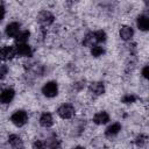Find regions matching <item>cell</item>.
Here are the masks:
<instances>
[{
  "label": "cell",
  "instance_id": "6da1fadb",
  "mask_svg": "<svg viewBox=\"0 0 149 149\" xmlns=\"http://www.w3.org/2000/svg\"><path fill=\"white\" fill-rule=\"evenodd\" d=\"M10 121L16 127H23L28 122V113L23 109H17L10 115Z\"/></svg>",
  "mask_w": 149,
  "mask_h": 149
},
{
  "label": "cell",
  "instance_id": "7a4b0ae2",
  "mask_svg": "<svg viewBox=\"0 0 149 149\" xmlns=\"http://www.w3.org/2000/svg\"><path fill=\"white\" fill-rule=\"evenodd\" d=\"M76 113V109L73 107V105L66 102V104H62L58 108H57V114L59 118L64 119V120H68V119H71L73 118Z\"/></svg>",
  "mask_w": 149,
  "mask_h": 149
},
{
  "label": "cell",
  "instance_id": "3957f363",
  "mask_svg": "<svg viewBox=\"0 0 149 149\" xmlns=\"http://www.w3.org/2000/svg\"><path fill=\"white\" fill-rule=\"evenodd\" d=\"M42 93L47 98H55L58 94V84L55 80H49L42 86Z\"/></svg>",
  "mask_w": 149,
  "mask_h": 149
},
{
  "label": "cell",
  "instance_id": "277c9868",
  "mask_svg": "<svg viewBox=\"0 0 149 149\" xmlns=\"http://www.w3.org/2000/svg\"><path fill=\"white\" fill-rule=\"evenodd\" d=\"M37 21H38V23H40L41 26L48 27V26H50V24L54 23L55 16H54V14H52L51 12H49V10H41V12L38 13V15H37Z\"/></svg>",
  "mask_w": 149,
  "mask_h": 149
},
{
  "label": "cell",
  "instance_id": "5b68a950",
  "mask_svg": "<svg viewBox=\"0 0 149 149\" xmlns=\"http://www.w3.org/2000/svg\"><path fill=\"white\" fill-rule=\"evenodd\" d=\"M15 54L19 55V56H21V57H31L33 56V49L27 43L16 44V47H15Z\"/></svg>",
  "mask_w": 149,
  "mask_h": 149
},
{
  "label": "cell",
  "instance_id": "8992f818",
  "mask_svg": "<svg viewBox=\"0 0 149 149\" xmlns=\"http://www.w3.org/2000/svg\"><path fill=\"white\" fill-rule=\"evenodd\" d=\"M15 97V91L12 87H7L0 92V104H9Z\"/></svg>",
  "mask_w": 149,
  "mask_h": 149
},
{
  "label": "cell",
  "instance_id": "52a82bcc",
  "mask_svg": "<svg viewBox=\"0 0 149 149\" xmlns=\"http://www.w3.org/2000/svg\"><path fill=\"white\" fill-rule=\"evenodd\" d=\"M15 48L12 45H5L0 48V59L2 61H8L12 59L15 56Z\"/></svg>",
  "mask_w": 149,
  "mask_h": 149
},
{
  "label": "cell",
  "instance_id": "ba28073f",
  "mask_svg": "<svg viewBox=\"0 0 149 149\" xmlns=\"http://www.w3.org/2000/svg\"><path fill=\"white\" fill-rule=\"evenodd\" d=\"M21 24L19 22H9L5 28V34L7 37H15L20 31Z\"/></svg>",
  "mask_w": 149,
  "mask_h": 149
},
{
  "label": "cell",
  "instance_id": "9c48e42d",
  "mask_svg": "<svg viewBox=\"0 0 149 149\" xmlns=\"http://www.w3.org/2000/svg\"><path fill=\"white\" fill-rule=\"evenodd\" d=\"M88 90L94 95H101L105 93V84L102 81H93L90 84Z\"/></svg>",
  "mask_w": 149,
  "mask_h": 149
},
{
  "label": "cell",
  "instance_id": "30bf717a",
  "mask_svg": "<svg viewBox=\"0 0 149 149\" xmlns=\"http://www.w3.org/2000/svg\"><path fill=\"white\" fill-rule=\"evenodd\" d=\"M121 123L120 122H113V123H111L107 128H106V130H105V135L107 136V137H114V136H116L120 132H121Z\"/></svg>",
  "mask_w": 149,
  "mask_h": 149
},
{
  "label": "cell",
  "instance_id": "8fae6325",
  "mask_svg": "<svg viewBox=\"0 0 149 149\" xmlns=\"http://www.w3.org/2000/svg\"><path fill=\"white\" fill-rule=\"evenodd\" d=\"M136 26L140 30L147 31L149 29V17L146 14H140L136 17Z\"/></svg>",
  "mask_w": 149,
  "mask_h": 149
},
{
  "label": "cell",
  "instance_id": "7c38bea8",
  "mask_svg": "<svg viewBox=\"0 0 149 149\" xmlns=\"http://www.w3.org/2000/svg\"><path fill=\"white\" fill-rule=\"evenodd\" d=\"M109 121V114L105 111H100L93 115V122L95 125H106Z\"/></svg>",
  "mask_w": 149,
  "mask_h": 149
},
{
  "label": "cell",
  "instance_id": "4fadbf2b",
  "mask_svg": "<svg viewBox=\"0 0 149 149\" xmlns=\"http://www.w3.org/2000/svg\"><path fill=\"white\" fill-rule=\"evenodd\" d=\"M40 125L44 128H49L54 125V118H52V114L49 113V112H43L40 116Z\"/></svg>",
  "mask_w": 149,
  "mask_h": 149
},
{
  "label": "cell",
  "instance_id": "5bb4252c",
  "mask_svg": "<svg viewBox=\"0 0 149 149\" xmlns=\"http://www.w3.org/2000/svg\"><path fill=\"white\" fill-rule=\"evenodd\" d=\"M119 35L120 38L123 41H130L132 37L134 36V29L129 26H122L119 30Z\"/></svg>",
  "mask_w": 149,
  "mask_h": 149
},
{
  "label": "cell",
  "instance_id": "9a60e30c",
  "mask_svg": "<svg viewBox=\"0 0 149 149\" xmlns=\"http://www.w3.org/2000/svg\"><path fill=\"white\" fill-rule=\"evenodd\" d=\"M8 143L14 149H23L24 148V144H23L22 139L19 135H16V134H10L8 136Z\"/></svg>",
  "mask_w": 149,
  "mask_h": 149
},
{
  "label": "cell",
  "instance_id": "2e32d148",
  "mask_svg": "<svg viewBox=\"0 0 149 149\" xmlns=\"http://www.w3.org/2000/svg\"><path fill=\"white\" fill-rule=\"evenodd\" d=\"M29 37H30V31L29 30H20L19 34L14 38H15L16 44H22V43H27Z\"/></svg>",
  "mask_w": 149,
  "mask_h": 149
},
{
  "label": "cell",
  "instance_id": "e0dca14e",
  "mask_svg": "<svg viewBox=\"0 0 149 149\" xmlns=\"http://www.w3.org/2000/svg\"><path fill=\"white\" fill-rule=\"evenodd\" d=\"M93 36H94L95 42H98V43H104V42H106V40H107V34H106V31L102 30V29H99V30L94 31V33H93Z\"/></svg>",
  "mask_w": 149,
  "mask_h": 149
},
{
  "label": "cell",
  "instance_id": "ac0fdd59",
  "mask_svg": "<svg viewBox=\"0 0 149 149\" xmlns=\"http://www.w3.org/2000/svg\"><path fill=\"white\" fill-rule=\"evenodd\" d=\"M105 54V48L99 45V44H94L93 47H91V55L93 57H100Z\"/></svg>",
  "mask_w": 149,
  "mask_h": 149
},
{
  "label": "cell",
  "instance_id": "d6986e66",
  "mask_svg": "<svg viewBox=\"0 0 149 149\" xmlns=\"http://www.w3.org/2000/svg\"><path fill=\"white\" fill-rule=\"evenodd\" d=\"M95 42V40H94V36H93V33H87L86 35H85V37H84V40H83V44L85 45V47H93L94 43Z\"/></svg>",
  "mask_w": 149,
  "mask_h": 149
},
{
  "label": "cell",
  "instance_id": "ffe728a7",
  "mask_svg": "<svg viewBox=\"0 0 149 149\" xmlns=\"http://www.w3.org/2000/svg\"><path fill=\"white\" fill-rule=\"evenodd\" d=\"M136 99H137V97H136L134 93H126V94L122 95L121 101H122L123 104H133V102L136 101Z\"/></svg>",
  "mask_w": 149,
  "mask_h": 149
},
{
  "label": "cell",
  "instance_id": "44dd1931",
  "mask_svg": "<svg viewBox=\"0 0 149 149\" xmlns=\"http://www.w3.org/2000/svg\"><path fill=\"white\" fill-rule=\"evenodd\" d=\"M147 141H148V137H147V135H144V134H140V135H137L136 137H135V140H134V143L137 146V147H143V146H146V143H147Z\"/></svg>",
  "mask_w": 149,
  "mask_h": 149
},
{
  "label": "cell",
  "instance_id": "7402d4cb",
  "mask_svg": "<svg viewBox=\"0 0 149 149\" xmlns=\"http://www.w3.org/2000/svg\"><path fill=\"white\" fill-rule=\"evenodd\" d=\"M33 149H47V144L42 140H35L33 142Z\"/></svg>",
  "mask_w": 149,
  "mask_h": 149
},
{
  "label": "cell",
  "instance_id": "603a6c76",
  "mask_svg": "<svg viewBox=\"0 0 149 149\" xmlns=\"http://www.w3.org/2000/svg\"><path fill=\"white\" fill-rule=\"evenodd\" d=\"M59 141H58V139L57 137H51L50 140H49V147H50V149H59Z\"/></svg>",
  "mask_w": 149,
  "mask_h": 149
},
{
  "label": "cell",
  "instance_id": "cb8c5ba5",
  "mask_svg": "<svg viewBox=\"0 0 149 149\" xmlns=\"http://www.w3.org/2000/svg\"><path fill=\"white\" fill-rule=\"evenodd\" d=\"M7 73H8V66L7 65H0V79H3Z\"/></svg>",
  "mask_w": 149,
  "mask_h": 149
},
{
  "label": "cell",
  "instance_id": "d4e9b609",
  "mask_svg": "<svg viewBox=\"0 0 149 149\" xmlns=\"http://www.w3.org/2000/svg\"><path fill=\"white\" fill-rule=\"evenodd\" d=\"M141 74H142V77H143L144 79L148 78V74H149V68H148V65H144V66H143V69H142V71H141Z\"/></svg>",
  "mask_w": 149,
  "mask_h": 149
},
{
  "label": "cell",
  "instance_id": "484cf974",
  "mask_svg": "<svg viewBox=\"0 0 149 149\" xmlns=\"http://www.w3.org/2000/svg\"><path fill=\"white\" fill-rule=\"evenodd\" d=\"M5 15H6V8H5V6L2 3H0V22L3 20Z\"/></svg>",
  "mask_w": 149,
  "mask_h": 149
},
{
  "label": "cell",
  "instance_id": "4316f807",
  "mask_svg": "<svg viewBox=\"0 0 149 149\" xmlns=\"http://www.w3.org/2000/svg\"><path fill=\"white\" fill-rule=\"evenodd\" d=\"M71 149H86V148L85 147H81V146H76V147H73Z\"/></svg>",
  "mask_w": 149,
  "mask_h": 149
}]
</instances>
